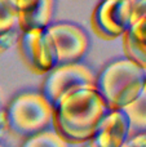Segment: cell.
Returning <instances> with one entry per match:
<instances>
[{
    "mask_svg": "<svg viewBox=\"0 0 146 147\" xmlns=\"http://www.w3.org/2000/svg\"><path fill=\"white\" fill-rule=\"evenodd\" d=\"M52 109L53 129L69 145L89 142L100 120L109 111L95 85L74 89Z\"/></svg>",
    "mask_w": 146,
    "mask_h": 147,
    "instance_id": "6da1fadb",
    "label": "cell"
},
{
    "mask_svg": "<svg viewBox=\"0 0 146 147\" xmlns=\"http://www.w3.org/2000/svg\"><path fill=\"white\" fill-rule=\"evenodd\" d=\"M146 69L118 58L109 62L95 80V88L109 110H122L146 90Z\"/></svg>",
    "mask_w": 146,
    "mask_h": 147,
    "instance_id": "7a4b0ae2",
    "label": "cell"
},
{
    "mask_svg": "<svg viewBox=\"0 0 146 147\" xmlns=\"http://www.w3.org/2000/svg\"><path fill=\"white\" fill-rule=\"evenodd\" d=\"M4 111L7 128L18 137L28 138L53 128V109L40 92H21Z\"/></svg>",
    "mask_w": 146,
    "mask_h": 147,
    "instance_id": "3957f363",
    "label": "cell"
},
{
    "mask_svg": "<svg viewBox=\"0 0 146 147\" xmlns=\"http://www.w3.org/2000/svg\"><path fill=\"white\" fill-rule=\"evenodd\" d=\"M44 30L53 48L56 66L80 63L89 49V36L83 26L70 21H58Z\"/></svg>",
    "mask_w": 146,
    "mask_h": 147,
    "instance_id": "277c9868",
    "label": "cell"
},
{
    "mask_svg": "<svg viewBox=\"0 0 146 147\" xmlns=\"http://www.w3.org/2000/svg\"><path fill=\"white\" fill-rule=\"evenodd\" d=\"M95 74L85 65L72 63L56 66L47 74L40 93L53 107L62 97L74 89L95 85Z\"/></svg>",
    "mask_w": 146,
    "mask_h": 147,
    "instance_id": "5b68a950",
    "label": "cell"
},
{
    "mask_svg": "<svg viewBox=\"0 0 146 147\" xmlns=\"http://www.w3.org/2000/svg\"><path fill=\"white\" fill-rule=\"evenodd\" d=\"M92 26L103 39H116L132 26V0H101L92 14Z\"/></svg>",
    "mask_w": 146,
    "mask_h": 147,
    "instance_id": "8992f818",
    "label": "cell"
},
{
    "mask_svg": "<svg viewBox=\"0 0 146 147\" xmlns=\"http://www.w3.org/2000/svg\"><path fill=\"white\" fill-rule=\"evenodd\" d=\"M23 61L34 72L48 74L56 67L54 52L45 30L22 32L18 39Z\"/></svg>",
    "mask_w": 146,
    "mask_h": 147,
    "instance_id": "52a82bcc",
    "label": "cell"
},
{
    "mask_svg": "<svg viewBox=\"0 0 146 147\" xmlns=\"http://www.w3.org/2000/svg\"><path fill=\"white\" fill-rule=\"evenodd\" d=\"M129 138V123L122 110H109L100 120L92 138L93 147H123Z\"/></svg>",
    "mask_w": 146,
    "mask_h": 147,
    "instance_id": "ba28073f",
    "label": "cell"
},
{
    "mask_svg": "<svg viewBox=\"0 0 146 147\" xmlns=\"http://www.w3.org/2000/svg\"><path fill=\"white\" fill-rule=\"evenodd\" d=\"M56 0H17V27L22 32L44 30L52 23Z\"/></svg>",
    "mask_w": 146,
    "mask_h": 147,
    "instance_id": "9c48e42d",
    "label": "cell"
},
{
    "mask_svg": "<svg viewBox=\"0 0 146 147\" xmlns=\"http://www.w3.org/2000/svg\"><path fill=\"white\" fill-rule=\"evenodd\" d=\"M123 48L126 58L146 69V17L123 34Z\"/></svg>",
    "mask_w": 146,
    "mask_h": 147,
    "instance_id": "30bf717a",
    "label": "cell"
},
{
    "mask_svg": "<svg viewBox=\"0 0 146 147\" xmlns=\"http://www.w3.org/2000/svg\"><path fill=\"white\" fill-rule=\"evenodd\" d=\"M122 111L129 123V137L146 132V90L128 106L123 107Z\"/></svg>",
    "mask_w": 146,
    "mask_h": 147,
    "instance_id": "8fae6325",
    "label": "cell"
},
{
    "mask_svg": "<svg viewBox=\"0 0 146 147\" xmlns=\"http://www.w3.org/2000/svg\"><path fill=\"white\" fill-rule=\"evenodd\" d=\"M21 147H69V143L65 142L56 130L51 128L25 138Z\"/></svg>",
    "mask_w": 146,
    "mask_h": 147,
    "instance_id": "7c38bea8",
    "label": "cell"
},
{
    "mask_svg": "<svg viewBox=\"0 0 146 147\" xmlns=\"http://www.w3.org/2000/svg\"><path fill=\"white\" fill-rule=\"evenodd\" d=\"M17 27L16 8L9 0H0V36Z\"/></svg>",
    "mask_w": 146,
    "mask_h": 147,
    "instance_id": "4fadbf2b",
    "label": "cell"
},
{
    "mask_svg": "<svg viewBox=\"0 0 146 147\" xmlns=\"http://www.w3.org/2000/svg\"><path fill=\"white\" fill-rule=\"evenodd\" d=\"M18 39H20V36H18V32L16 28L9 31V32H7L5 35L0 36V52L10 49L18 41Z\"/></svg>",
    "mask_w": 146,
    "mask_h": 147,
    "instance_id": "5bb4252c",
    "label": "cell"
},
{
    "mask_svg": "<svg viewBox=\"0 0 146 147\" xmlns=\"http://www.w3.org/2000/svg\"><path fill=\"white\" fill-rule=\"evenodd\" d=\"M123 147H146V133L132 136L128 138Z\"/></svg>",
    "mask_w": 146,
    "mask_h": 147,
    "instance_id": "9a60e30c",
    "label": "cell"
},
{
    "mask_svg": "<svg viewBox=\"0 0 146 147\" xmlns=\"http://www.w3.org/2000/svg\"><path fill=\"white\" fill-rule=\"evenodd\" d=\"M7 128V124H5V111L0 107V133Z\"/></svg>",
    "mask_w": 146,
    "mask_h": 147,
    "instance_id": "2e32d148",
    "label": "cell"
},
{
    "mask_svg": "<svg viewBox=\"0 0 146 147\" xmlns=\"http://www.w3.org/2000/svg\"><path fill=\"white\" fill-rule=\"evenodd\" d=\"M84 147H93V146L91 145V142H87V143H84Z\"/></svg>",
    "mask_w": 146,
    "mask_h": 147,
    "instance_id": "e0dca14e",
    "label": "cell"
},
{
    "mask_svg": "<svg viewBox=\"0 0 146 147\" xmlns=\"http://www.w3.org/2000/svg\"><path fill=\"white\" fill-rule=\"evenodd\" d=\"M9 1H10V3H12V4H13V5H16V1H17V0H9Z\"/></svg>",
    "mask_w": 146,
    "mask_h": 147,
    "instance_id": "ac0fdd59",
    "label": "cell"
},
{
    "mask_svg": "<svg viewBox=\"0 0 146 147\" xmlns=\"http://www.w3.org/2000/svg\"><path fill=\"white\" fill-rule=\"evenodd\" d=\"M0 147H7L5 145H3V143H0Z\"/></svg>",
    "mask_w": 146,
    "mask_h": 147,
    "instance_id": "d6986e66",
    "label": "cell"
}]
</instances>
